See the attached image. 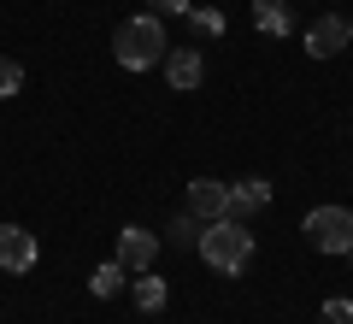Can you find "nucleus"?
<instances>
[{"label": "nucleus", "mask_w": 353, "mask_h": 324, "mask_svg": "<svg viewBox=\"0 0 353 324\" xmlns=\"http://www.w3.org/2000/svg\"><path fill=\"white\" fill-rule=\"evenodd\" d=\"M189 24L201 30V36H218V30H224V12H189Z\"/></svg>", "instance_id": "obj_16"}, {"label": "nucleus", "mask_w": 353, "mask_h": 324, "mask_svg": "<svg viewBox=\"0 0 353 324\" xmlns=\"http://www.w3.org/2000/svg\"><path fill=\"white\" fill-rule=\"evenodd\" d=\"M130 301H136L141 312H159V307H165V277H153V265H148V271L130 283Z\"/></svg>", "instance_id": "obj_10"}, {"label": "nucleus", "mask_w": 353, "mask_h": 324, "mask_svg": "<svg viewBox=\"0 0 353 324\" xmlns=\"http://www.w3.org/2000/svg\"><path fill=\"white\" fill-rule=\"evenodd\" d=\"M153 260H159V236H153V230H141V225L118 230V265H124V271H148Z\"/></svg>", "instance_id": "obj_6"}, {"label": "nucleus", "mask_w": 353, "mask_h": 324, "mask_svg": "<svg viewBox=\"0 0 353 324\" xmlns=\"http://www.w3.org/2000/svg\"><path fill=\"white\" fill-rule=\"evenodd\" d=\"M189 212L201 218V225L224 218V212H230V183H218V177H194V183H189Z\"/></svg>", "instance_id": "obj_7"}, {"label": "nucleus", "mask_w": 353, "mask_h": 324, "mask_svg": "<svg viewBox=\"0 0 353 324\" xmlns=\"http://www.w3.org/2000/svg\"><path fill=\"white\" fill-rule=\"evenodd\" d=\"M347 24H353V18H347Z\"/></svg>", "instance_id": "obj_19"}, {"label": "nucleus", "mask_w": 353, "mask_h": 324, "mask_svg": "<svg viewBox=\"0 0 353 324\" xmlns=\"http://www.w3.org/2000/svg\"><path fill=\"white\" fill-rule=\"evenodd\" d=\"M271 207V183L265 177H241V183H230V212L224 218H248V212Z\"/></svg>", "instance_id": "obj_9"}, {"label": "nucleus", "mask_w": 353, "mask_h": 324, "mask_svg": "<svg viewBox=\"0 0 353 324\" xmlns=\"http://www.w3.org/2000/svg\"><path fill=\"white\" fill-rule=\"evenodd\" d=\"M153 12H189V0H153Z\"/></svg>", "instance_id": "obj_17"}, {"label": "nucleus", "mask_w": 353, "mask_h": 324, "mask_svg": "<svg viewBox=\"0 0 353 324\" xmlns=\"http://www.w3.org/2000/svg\"><path fill=\"white\" fill-rule=\"evenodd\" d=\"M347 260H353V248H347Z\"/></svg>", "instance_id": "obj_18"}, {"label": "nucleus", "mask_w": 353, "mask_h": 324, "mask_svg": "<svg viewBox=\"0 0 353 324\" xmlns=\"http://www.w3.org/2000/svg\"><path fill=\"white\" fill-rule=\"evenodd\" d=\"M124 283H130V271H124V265H118V260L94 265V277H88V289H94V295H101V301H112V295H118V289H124Z\"/></svg>", "instance_id": "obj_12"}, {"label": "nucleus", "mask_w": 353, "mask_h": 324, "mask_svg": "<svg viewBox=\"0 0 353 324\" xmlns=\"http://www.w3.org/2000/svg\"><path fill=\"white\" fill-rule=\"evenodd\" d=\"M253 24L265 36H289V6L283 0H253Z\"/></svg>", "instance_id": "obj_11"}, {"label": "nucleus", "mask_w": 353, "mask_h": 324, "mask_svg": "<svg viewBox=\"0 0 353 324\" xmlns=\"http://www.w3.org/2000/svg\"><path fill=\"white\" fill-rule=\"evenodd\" d=\"M347 36H353V24H347V18L318 12V24L306 30V53H312V59H336V53L347 48Z\"/></svg>", "instance_id": "obj_5"}, {"label": "nucleus", "mask_w": 353, "mask_h": 324, "mask_svg": "<svg viewBox=\"0 0 353 324\" xmlns=\"http://www.w3.org/2000/svg\"><path fill=\"white\" fill-rule=\"evenodd\" d=\"M201 260L212 265V271H224V277L248 271V260H253L248 225H241V218H212V225L201 230Z\"/></svg>", "instance_id": "obj_2"}, {"label": "nucleus", "mask_w": 353, "mask_h": 324, "mask_svg": "<svg viewBox=\"0 0 353 324\" xmlns=\"http://www.w3.org/2000/svg\"><path fill=\"white\" fill-rule=\"evenodd\" d=\"M165 24L153 12H141V18H124V24L112 30V59L124 65V71H153V65H165Z\"/></svg>", "instance_id": "obj_1"}, {"label": "nucleus", "mask_w": 353, "mask_h": 324, "mask_svg": "<svg viewBox=\"0 0 353 324\" xmlns=\"http://www.w3.org/2000/svg\"><path fill=\"white\" fill-rule=\"evenodd\" d=\"M324 324H353V301L347 295H330L324 301Z\"/></svg>", "instance_id": "obj_15"}, {"label": "nucleus", "mask_w": 353, "mask_h": 324, "mask_svg": "<svg viewBox=\"0 0 353 324\" xmlns=\"http://www.w3.org/2000/svg\"><path fill=\"white\" fill-rule=\"evenodd\" d=\"M18 88H24V65H18V59H0V100H12Z\"/></svg>", "instance_id": "obj_14"}, {"label": "nucleus", "mask_w": 353, "mask_h": 324, "mask_svg": "<svg viewBox=\"0 0 353 324\" xmlns=\"http://www.w3.org/2000/svg\"><path fill=\"white\" fill-rule=\"evenodd\" d=\"M36 260H41V242L24 225H0V271L24 277V271H36Z\"/></svg>", "instance_id": "obj_4"}, {"label": "nucleus", "mask_w": 353, "mask_h": 324, "mask_svg": "<svg viewBox=\"0 0 353 324\" xmlns=\"http://www.w3.org/2000/svg\"><path fill=\"white\" fill-rule=\"evenodd\" d=\"M306 242L318 254H347L353 248V212L347 207H318L306 212Z\"/></svg>", "instance_id": "obj_3"}, {"label": "nucleus", "mask_w": 353, "mask_h": 324, "mask_svg": "<svg viewBox=\"0 0 353 324\" xmlns=\"http://www.w3.org/2000/svg\"><path fill=\"white\" fill-rule=\"evenodd\" d=\"M201 218H194V212H176V218H171V230H165V236H171L176 242V248H201Z\"/></svg>", "instance_id": "obj_13"}, {"label": "nucleus", "mask_w": 353, "mask_h": 324, "mask_svg": "<svg viewBox=\"0 0 353 324\" xmlns=\"http://www.w3.org/2000/svg\"><path fill=\"white\" fill-rule=\"evenodd\" d=\"M165 77H171L176 95H189V88H201L206 65H201V53H194V48H171V53H165Z\"/></svg>", "instance_id": "obj_8"}]
</instances>
